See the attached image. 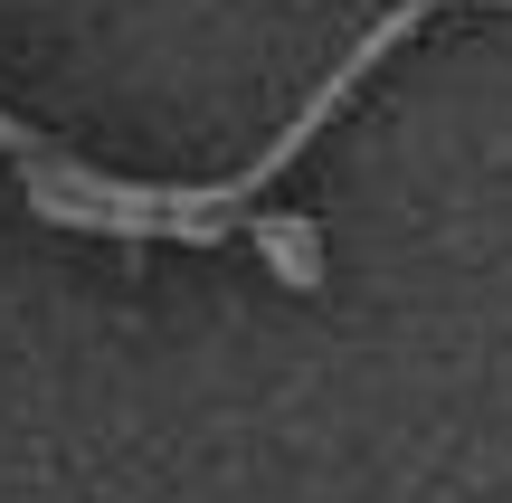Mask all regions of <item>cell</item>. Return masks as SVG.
<instances>
[{
    "mask_svg": "<svg viewBox=\"0 0 512 503\" xmlns=\"http://www.w3.org/2000/svg\"><path fill=\"white\" fill-rule=\"evenodd\" d=\"M256 238H266L275 276H285L294 295H313V285H323V247H313V228H304V219H256Z\"/></svg>",
    "mask_w": 512,
    "mask_h": 503,
    "instance_id": "cell-1",
    "label": "cell"
}]
</instances>
